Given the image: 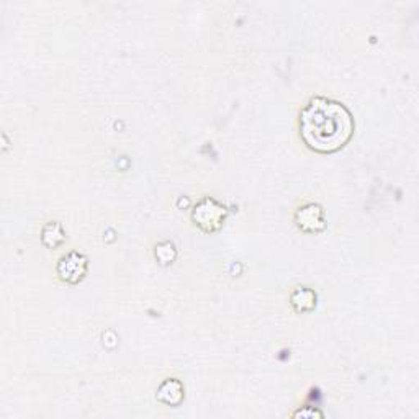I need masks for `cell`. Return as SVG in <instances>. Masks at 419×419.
<instances>
[{"label":"cell","mask_w":419,"mask_h":419,"mask_svg":"<svg viewBox=\"0 0 419 419\" xmlns=\"http://www.w3.org/2000/svg\"><path fill=\"white\" fill-rule=\"evenodd\" d=\"M300 138L308 149L332 154L344 148L354 135V118L341 102L315 97L300 112Z\"/></svg>","instance_id":"1"},{"label":"cell","mask_w":419,"mask_h":419,"mask_svg":"<svg viewBox=\"0 0 419 419\" xmlns=\"http://www.w3.org/2000/svg\"><path fill=\"white\" fill-rule=\"evenodd\" d=\"M226 215L228 211L223 205H220L218 201L213 199H204L199 205L195 206L194 213H192V220L195 221V225L200 230L206 231V233H213V231L220 230L223 226Z\"/></svg>","instance_id":"2"},{"label":"cell","mask_w":419,"mask_h":419,"mask_svg":"<svg viewBox=\"0 0 419 419\" xmlns=\"http://www.w3.org/2000/svg\"><path fill=\"white\" fill-rule=\"evenodd\" d=\"M56 272L63 282L77 284L87 274V257L79 252H69L59 259Z\"/></svg>","instance_id":"3"},{"label":"cell","mask_w":419,"mask_h":419,"mask_svg":"<svg viewBox=\"0 0 419 419\" xmlns=\"http://www.w3.org/2000/svg\"><path fill=\"white\" fill-rule=\"evenodd\" d=\"M295 223L303 233H321L326 228L325 211L316 204L303 205L295 211Z\"/></svg>","instance_id":"4"},{"label":"cell","mask_w":419,"mask_h":419,"mask_svg":"<svg viewBox=\"0 0 419 419\" xmlns=\"http://www.w3.org/2000/svg\"><path fill=\"white\" fill-rule=\"evenodd\" d=\"M158 400L168 406H179L185 398L184 385L177 380V378H168L161 383L158 388Z\"/></svg>","instance_id":"5"},{"label":"cell","mask_w":419,"mask_h":419,"mask_svg":"<svg viewBox=\"0 0 419 419\" xmlns=\"http://www.w3.org/2000/svg\"><path fill=\"white\" fill-rule=\"evenodd\" d=\"M290 305L299 313L315 310L316 294L311 289H308V287H296L290 295Z\"/></svg>","instance_id":"6"},{"label":"cell","mask_w":419,"mask_h":419,"mask_svg":"<svg viewBox=\"0 0 419 419\" xmlns=\"http://www.w3.org/2000/svg\"><path fill=\"white\" fill-rule=\"evenodd\" d=\"M42 241L46 247H51V249H56L63 242L65 241V234L63 231V226L56 221L53 223H48L42 231Z\"/></svg>","instance_id":"7"},{"label":"cell","mask_w":419,"mask_h":419,"mask_svg":"<svg viewBox=\"0 0 419 419\" xmlns=\"http://www.w3.org/2000/svg\"><path fill=\"white\" fill-rule=\"evenodd\" d=\"M156 259H158L163 265L173 264L175 259V247L170 242H161L159 246H156Z\"/></svg>","instance_id":"8"},{"label":"cell","mask_w":419,"mask_h":419,"mask_svg":"<svg viewBox=\"0 0 419 419\" xmlns=\"http://www.w3.org/2000/svg\"><path fill=\"white\" fill-rule=\"evenodd\" d=\"M323 418V413L315 410V408H310V406H305L303 410H299L294 413V418Z\"/></svg>","instance_id":"9"}]
</instances>
